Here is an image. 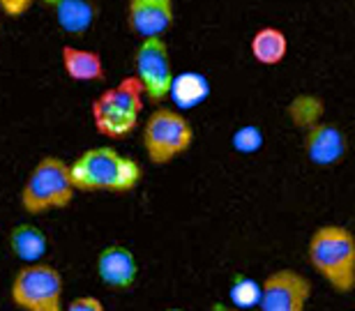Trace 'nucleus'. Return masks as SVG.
Returning <instances> with one entry per match:
<instances>
[{"label":"nucleus","instance_id":"1","mask_svg":"<svg viewBox=\"0 0 355 311\" xmlns=\"http://www.w3.org/2000/svg\"><path fill=\"white\" fill-rule=\"evenodd\" d=\"M69 178L79 192L127 194L139 187L144 168L137 159L120 154L116 148L99 145L79 154L69 164Z\"/></svg>","mask_w":355,"mask_h":311},{"label":"nucleus","instance_id":"2","mask_svg":"<svg viewBox=\"0 0 355 311\" xmlns=\"http://www.w3.org/2000/svg\"><path fill=\"white\" fill-rule=\"evenodd\" d=\"M309 265L337 293L355 288V236L346 226L325 224L311 233L307 245Z\"/></svg>","mask_w":355,"mask_h":311},{"label":"nucleus","instance_id":"3","mask_svg":"<svg viewBox=\"0 0 355 311\" xmlns=\"http://www.w3.org/2000/svg\"><path fill=\"white\" fill-rule=\"evenodd\" d=\"M144 97V86L134 74L104 90L92 102V123H95L97 134L111 141H123L130 136L139 125Z\"/></svg>","mask_w":355,"mask_h":311},{"label":"nucleus","instance_id":"4","mask_svg":"<svg viewBox=\"0 0 355 311\" xmlns=\"http://www.w3.org/2000/svg\"><path fill=\"white\" fill-rule=\"evenodd\" d=\"M74 185L65 159L46 154L42 157L21 187V208L28 215H44L67 208L74 199Z\"/></svg>","mask_w":355,"mask_h":311},{"label":"nucleus","instance_id":"5","mask_svg":"<svg viewBox=\"0 0 355 311\" xmlns=\"http://www.w3.org/2000/svg\"><path fill=\"white\" fill-rule=\"evenodd\" d=\"M191 143H194V127L178 109L159 106L146 118L144 150L153 164L166 166L168 161L187 152Z\"/></svg>","mask_w":355,"mask_h":311},{"label":"nucleus","instance_id":"6","mask_svg":"<svg viewBox=\"0 0 355 311\" xmlns=\"http://www.w3.org/2000/svg\"><path fill=\"white\" fill-rule=\"evenodd\" d=\"M10 298L21 311H65V281L58 267L31 263L19 267L10 286Z\"/></svg>","mask_w":355,"mask_h":311},{"label":"nucleus","instance_id":"7","mask_svg":"<svg viewBox=\"0 0 355 311\" xmlns=\"http://www.w3.org/2000/svg\"><path fill=\"white\" fill-rule=\"evenodd\" d=\"M134 76L144 86V95L150 100V104L159 106L168 97L173 83V67L168 46L162 37L141 39L137 51H134Z\"/></svg>","mask_w":355,"mask_h":311},{"label":"nucleus","instance_id":"8","mask_svg":"<svg viewBox=\"0 0 355 311\" xmlns=\"http://www.w3.org/2000/svg\"><path fill=\"white\" fill-rule=\"evenodd\" d=\"M311 281L291 267L268 274L261 284L259 311H307Z\"/></svg>","mask_w":355,"mask_h":311},{"label":"nucleus","instance_id":"9","mask_svg":"<svg viewBox=\"0 0 355 311\" xmlns=\"http://www.w3.org/2000/svg\"><path fill=\"white\" fill-rule=\"evenodd\" d=\"M302 150L314 166L330 168L346 157V152H349V139H346V134L339 125L318 120L316 125L304 130Z\"/></svg>","mask_w":355,"mask_h":311},{"label":"nucleus","instance_id":"10","mask_svg":"<svg viewBox=\"0 0 355 311\" xmlns=\"http://www.w3.org/2000/svg\"><path fill=\"white\" fill-rule=\"evenodd\" d=\"M127 26L141 39L162 37L173 26V0H127Z\"/></svg>","mask_w":355,"mask_h":311},{"label":"nucleus","instance_id":"11","mask_svg":"<svg viewBox=\"0 0 355 311\" xmlns=\"http://www.w3.org/2000/svg\"><path fill=\"white\" fill-rule=\"evenodd\" d=\"M97 277L113 291H127L137 284L139 260L130 247L109 245L97 254Z\"/></svg>","mask_w":355,"mask_h":311},{"label":"nucleus","instance_id":"12","mask_svg":"<svg viewBox=\"0 0 355 311\" xmlns=\"http://www.w3.org/2000/svg\"><path fill=\"white\" fill-rule=\"evenodd\" d=\"M60 60L62 69L72 81H83V83H95L104 79V60L97 51L90 48H79L65 44L60 48Z\"/></svg>","mask_w":355,"mask_h":311},{"label":"nucleus","instance_id":"13","mask_svg":"<svg viewBox=\"0 0 355 311\" xmlns=\"http://www.w3.org/2000/svg\"><path fill=\"white\" fill-rule=\"evenodd\" d=\"M12 254L19 260H24L26 265L31 263H42V258L49 251V238L46 233L35 224H19L14 226L7 236Z\"/></svg>","mask_w":355,"mask_h":311},{"label":"nucleus","instance_id":"14","mask_svg":"<svg viewBox=\"0 0 355 311\" xmlns=\"http://www.w3.org/2000/svg\"><path fill=\"white\" fill-rule=\"evenodd\" d=\"M252 55L254 60L261 62V65H279V62L286 58L288 53V39L279 28H272V26H266V28H259L252 37Z\"/></svg>","mask_w":355,"mask_h":311},{"label":"nucleus","instance_id":"15","mask_svg":"<svg viewBox=\"0 0 355 311\" xmlns=\"http://www.w3.org/2000/svg\"><path fill=\"white\" fill-rule=\"evenodd\" d=\"M53 7L58 26L69 35H83L97 17V10L90 0H58Z\"/></svg>","mask_w":355,"mask_h":311},{"label":"nucleus","instance_id":"16","mask_svg":"<svg viewBox=\"0 0 355 311\" xmlns=\"http://www.w3.org/2000/svg\"><path fill=\"white\" fill-rule=\"evenodd\" d=\"M210 95V83L198 72H182L173 76L168 97L173 100L178 109H194Z\"/></svg>","mask_w":355,"mask_h":311},{"label":"nucleus","instance_id":"17","mask_svg":"<svg viewBox=\"0 0 355 311\" xmlns=\"http://www.w3.org/2000/svg\"><path fill=\"white\" fill-rule=\"evenodd\" d=\"M288 116L291 120L297 125V127H311L316 125L318 120L323 116V102L318 97H311V95H302V97H295L293 102L288 106Z\"/></svg>","mask_w":355,"mask_h":311},{"label":"nucleus","instance_id":"18","mask_svg":"<svg viewBox=\"0 0 355 311\" xmlns=\"http://www.w3.org/2000/svg\"><path fill=\"white\" fill-rule=\"evenodd\" d=\"M259 300H261V284H257V281L250 277H245V274H236L231 281L233 307L247 311L252 307H259Z\"/></svg>","mask_w":355,"mask_h":311},{"label":"nucleus","instance_id":"19","mask_svg":"<svg viewBox=\"0 0 355 311\" xmlns=\"http://www.w3.org/2000/svg\"><path fill=\"white\" fill-rule=\"evenodd\" d=\"M261 145H263V134H261L257 125H245L233 134V148H236L238 152L252 154V152H257Z\"/></svg>","mask_w":355,"mask_h":311},{"label":"nucleus","instance_id":"20","mask_svg":"<svg viewBox=\"0 0 355 311\" xmlns=\"http://www.w3.org/2000/svg\"><path fill=\"white\" fill-rule=\"evenodd\" d=\"M35 5V0H0V10L12 19H19Z\"/></svg>","mask_w":355,"mask_h":311},{"label":"nucleus","instance_id":"21","mask_svg":"<svg viewBox=\"0 0 355 311\" xmlns=\"http://www.w3.org/2000/svg\"><path fill=\"white\" fill-rule=\"evenodd\" d=\"M65 311H106L104 302L99 298H92V295H83V298H74L67 305Z\"/></svg>","mask_w":355,"mask_h":311},{"label":"nucleus","instance_id":"22","mask_svg":"<svg viewBox=\"0 0 355 311\" xmlns=\"http://www.w3.org/2000/svg\"><path fill=\"white\" fill-rule=\"evenodd\" d=\"M210 311H243V309H238V307H233V305H224V302H215Z\"/></svg>","mask_w":355,"mask_h":311},{"label":"nucleus","instance_id":"23","mask_svg":"<svg viewBox=\"0 0 355 311\" xmlns=\"http://www.w3.org/2000/svg\"><path fill=\"white\" fill-rule=\"evenodd\" d=\"M166 311H184V309H180V307H168Z\"/></svg>","mask_w":355,"mask_h":311}]
</instances>
